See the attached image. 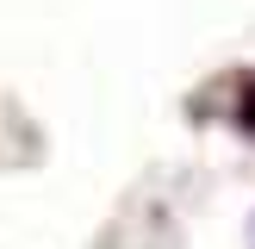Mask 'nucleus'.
I'll return each instance as SVG.
<instances>
[{
    "label": "nucleus",
    "instance_id": "1",
    "mask_svg": "<svg viewBox=\"0 0 255 249\" xmlns=\"http://www.w3.org/2000/svg\"><path fill=\"white\" fill-rule=\"evenodd\" d=\"M243 124L255 131V87H249V100H243Z\"/></svg>",
    "mask_w": 255,
    "mask_h": 249
},
{
    "label": "nucleus",
    "instance_id": "2",
    "mask_svg": "<svg viewBox=\"0 0 255 249\" xmlns=\"http://www.w3.org/2000/svg\"><path fill=\"white\" fill-rule=\"evenodd\" d=\"M249 243H255V231H249Z\"/></svg>",
    "mask_w": 255,
    "mask_h": 249
}]
</instances>
